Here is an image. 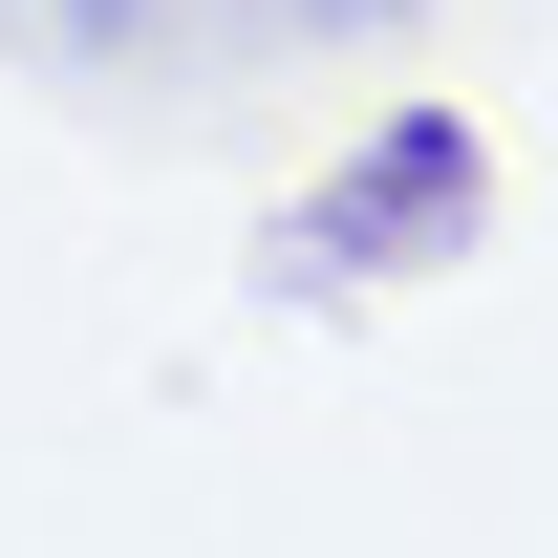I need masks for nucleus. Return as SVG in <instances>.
I'll use <instances>...</instances> for the list:
<instances>
[{"instance_id": "obj_1", "label": "nucleus", "mask_w": 558, "mask_h": 558, "mask_svg": "<svg viewBox=\"0 0 558 558\" xmlns=\"http://www.w3.org/2000/svg\"><path fill=\"white\" fill-rule=\"evenodd\" d=\"M473 215H494V150H473V108H409V130H365V172H344L323 215H279L258 258H279V279H409V258H451Z\"/></svg>"}, {"instance_id": "obj_2", "label": "nucleus", "mask_w": 558, "mask_h": 558, "mask_svg": "<svg viewBox=\"0 0 558 558\" xmlns=\"http://www.w3.org/2000/svg\"><path fill=\"white\" fill-rule=\"evenodd\" d=\"M365 22H387V0H365Z\"/></svg>"}]
</instances>
